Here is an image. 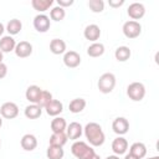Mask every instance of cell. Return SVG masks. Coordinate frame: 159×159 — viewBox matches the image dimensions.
I'll return each mask as SVG.
<instances>
[{
	"instance_id": "7402d4cb",
	"label": "cell",
	"mask_w": 159,
	"mask_h": 159,
	"mask_svg": "<svg viewBox=\"0 0 159 159\" xmlns=\"http://www.w3.org/2000/svg\"><path fill=\"white\" fill-rule=\"evenodd\" d=\"M130 55H132V51H130V48H129L128 46H119V47H117L116 51H114V57H116V60L119 61V62H125V61H128L129 57H130Z\"/></svg>"
},
{
	"instance_id": "484cf974",
	"label": "cell",
	"mask_w": 159,
	"mask_h": 159,
	"mask_svg": "<svg viewBox=\"0 0 159 159\" xmlns=\"http://www.w3.org/2000/svg\"><path fill=\"white\" fill-rule=\"evenodd\" d=\"M68 138L66 133H52L50 137V145H56V147H63L67 143Z\"/></svg>"
},
{
	"instance_id": "f546056e",
	"label": "cell",
	"mask_w": 159,
	"mask_h": 159,
	"mask_svg": "<svg viewBox=\"0 0 159 159\" xmlns=\"http://www.w3.org/2000/svg\"><path fill=\"white\" fill-rule=\"evenodd\" d=\"M66 16V11L61 6H55L50 10V17L53 21H62Z\"/></svg>"
},
{
	"instance_id": "7bdbcfd3",
	"label": "cell",
	"mask_w": 159,
	"mask_h": 159,
	"mask_svg": "<svg viewBox=\"0 0 159 159\" xmlns=\"http://www.w3.org/2000/svg\"><path fill=\"white\" fill-rule=\"evenodd\" d=\"M0 147H1V140H0Z\"/></svg>"
},
{
	"instance_id": "3957f363",
	"label": "cell",
	"mask_w": 159,
	"mask_h": 159,
	"mask_svg": "<svg viewBox=\"0 0 159 159\" xmlns=\"http://www.w3.org/2000/svg\"><path fill=\"white\" fill-rule=\"evenodd\" d=\"M97 87L99 89V92L107 94L111 93L114 87H116V76L112 72H106L102 76H99L98 82H97Z\"/></svg>"
},
{
	"instance_id": "8d00e7d4",
	"label": "cell",
	"mask_w": 159,
	"mask_h": 159,
	"mask_svg": "<svg viewBox=\"0 0 159 159\" xmlns=\"http://www.w3.org/2000/svg\"><path fill=\"white\" fill-rule=\"evenodd\" d=\"M4 31H5V26L2 25V22H0V36H2Z\"/></svg>"
},
{
	"instance_id": "e575fe53",
	"label": "cell",
	"mask_w": 159,
	"mask_h": 159,
	"mask_svg": "<svg viewBox=\"0 0 159 159\" xmlns=\"http://www.w3.org/2000/svg\"><path fill=\"white\" fill-rule=\"evenodd\" d=\"M6 75H7V66L2 62V63H0V80L4 78Z\"/></svg>"
},
{
	"instance_id": "cb8c5ba5",
	"label": "cell",
	"mask_w": 159,
	"mask_h": 159,
	"mask_svg": "<svg viewBox=\"0 0 159 159\" xmlns=\"http://www.w3.org/2000/svg\"><path fill=\"white\" fill-rule=\"evenodd\" d=\"M104 53V45L101 42H93L87 48V55L89 57H101Z\"/></svg>"
},
{
	"instance_id": "d6986e66",
	"label": "cell",
	"mask_w": 159,
	"mask_h": 159,
	"mask_svg": "<svg viewBox=\"0 0 159 159\" xmlns=\"http://www.w3.org/2000/svg\"><path fill=\"white\" fill-rule=\"evenodd\" d=\"M129 153L133 154L134 157H137L138 159H143L147 155V147L144 143L142 142H135L130 145L129 148Z\"/></svg>"
},
{
	"instance_id": "d4e9b609",
	"label": "cell",
	"mask_w": 159,
	"mask_h": 159,
	"mask_svg": "<svg viewBox=\"0 0 159 159\" xmlns=\"http://www.w3.org/2000/svg\"><path fill=\"white\" fill-rule=\"evenodd\" d=\"M86 99L83 98H75L70 102L68 104V109L71 113H81L84 108H86Z\"/></svg>"
},
{
	"instance_id": "83f0119b",
	"label": "cell",
	"mask_w": 159,
	"mask_h": 159,
	"mask_svg": "<svg viewBox=\"0 0 159 159\" xmlns=\"http://www.w3.org/2000/svg\"><path fill=\"white\" fill-rule=\"evenodd\" d=\"M46 155L48 159H62L65 155V152L62 147H56V145H48L46 150Z\"/></svg>"
},
{
	"instance_id": "d590c367",
	"label": "cell",
	"mask_w": 159,
	"mask_h": 159,
	"mask_svg": "<svg viewBox=\"0 0 159 159\" xmlns=\"http://www.w3.org/2000/svg\"><path fill=\"white\" fill-rule=\"evenodd\" d=\"M124 159H138L137 157H134L133 154H130V153H128V154H125V157H124Z\"/></svg>"
},
{
	"instance_id": "ffe728a7",
	"label": "cell",
	"mask_w": 159,
	"mask_h": 159,
	"mask_svg": "<svg viewBox=\"0 0 159 159\" xmlns=\"http://www.w3.org/2000/svg\"><path fill=\"white\" fill-rule=\"evenodd\" d=\"M50 127H51L52 133H63V132H66L67 123H66V119L65 118H62V117H55L51 120Z\"/></svg>"
},
{
	"instance_id": "60d3db41",
	"label": "cell",
	"mask_w": 159,
	"mask_h": 159,
	"mask_svg": "<svg viewBox=\"0 0 159 159\" xmlns=\"http://www.w3.org/2000/svg\"><path fill=\"white\" fill-rule=\"evenodd\" d=\"M1 125H2V118H1V116H0V128H1Z\"/></svg>"
},
{
	"instance_id": "d6a6232c",
	"label": "cell",
	"mask_w": 159,
	"mask_h": 159,
	"mask_svg": "<svg viewBox=\"0 0 159 159\" xmlns=\"http://www.w3.org/2000/svg\"><path fill=\"white\" fill-rule=\"evenodd\" d=\"M73 0H57V6H61V7H68L71 5H73Z\"/></svg>"
},
{
	"instance_id": "9c48e42d",
	"label": "cell",
	"mask_w": 159,
	"mask_h": 159,
	"mask_svg": "<svg viewBox=\"0 0 159 159\" xmlns=\"http://www.w3.org/2000/svg\"><path fill=\"white\" fill-rule=\"evenodd\" d=\"M112 129L118 135H124L129 130V122L124 117H117L112 123Z\"/></svg>"
},
{
	"instance_id": "4fadbf2b",
	"label": "cell",
	"mask_w": 159,
	"mask_h": 159,
	"mask_svg": "<svg viewBox=\"0 0 159 159\" xmlns=\"http://www.w3.org/2000/svg\"><path fill=\"white\" fill-rule=\"evenodd\" d=\"M83 133V127L78 122H71L66 128V135L71 140H77Z\"/></svg>"
},
{
	"instance_id": "ac0fdd59",
	"label": "cell",
	"mask_w": 159,
	"mask_h": 159,
	"mask_svg": "<svg viewBox=\"0 0 159 159\" xmlns=\"http://www.w3.org/2000/svg\"><path fill=\"white\" fill-rule=\"evenodd\" d=\"M15 46H16V41L14 40L12 36L7 35V36H2L0 39V51L2 53L14 51L15 50Z\"/></svg>"
},
{
	"instance_id": "7c38bea8",
	"label": "cell",
	"mask_w": 159,
	"mask_h": 159,
	"mask_svg": "<svg viewBox=\"0 0 159 159\" xmlns=\"http://www.w3.org/2000/svg\"><path fill=\"white\" fill-rule=\"evenodd\" d=\"M15 55L20 58H26L32 53V45L27 41H20L15 46Z\"/></svg>"
},
{
	"instance_id": "6da1fadb",
	"label": "cell",
	"mask_w": 159,
	"mask_h": 159,
	"mask_svg": "<svg viewBox=\"0 0 159 159\" xmlns=\"http://www.w3.org/2000/svg\"><path fill=\"white\" fill-rule=\"evenodd\" d=\"M83 133L92 147H101L106 140V135L102 127L96 122L87 123L83 128Z\"/></svg>"
},
{
	"instance_id": "74e56055",
	"label": "cell",
	"mask_w": 159,
	"mask_h": 159,
	"mask_svg": "<svg viewBox=\"0 0 159 159\" xmlns=\"http://www.w3.org/2000/svg\"><path fill=\"white\" fill-rule=\"evenodd\" d=\"M106 159H119V157L114 154V155H108V157H107Z\"/></svg>"
},
{
	"instance_id": "ba28073f",
	"label": "cell",
	"mask_w": 159,
	"mask_h": 159,
	"mask_svg": "<svg viewBox=\"0 0 159 159\" xmlns=\"http://www.w3.org/2000/svg\"><path fill=\"white\" fill-rule=\"evenodd\" d=\"M127 14L130 19L137 21L145 15V7L142 2H132L127 9Z\"/></svg>"
},
{
	"instance_id": "603a6c76",
	"label": "cell",
	"mask_w": 159,
	"mask_h": 159,
	"mask_svg": "<svg viewBox=\"0 0 159 159\" xmlns=\"http://www.w3.org/2000/svg\"><path fill=\"white\" fill-rule=\"evenodd\" d=\"M25 117L29 119H37L42 114V108L39 107L37 104H29L25 107Z\"/></svg>"
},
{
	"instance_id": "30bf717a",
	"label": "cell",
	"mask_w": 159,
	"mask_h": 159,
	"mask_svg": "<svg viewBox=\"0 0 159 159\" xmlns=\"http://www.w3.org/2000/svg\"><path fill=\"white\" fill-rule=\"evenodd\" d=\"M63 63L68 68H76L81 65V56L76 51H67L63 55Z\"/></svg>"
},
{
	"instance_id": "836d02e7",
	"label": "cell",
	"mask_w": 159,
	"mask_h": 159,
	"mask_svg": "<svg viewBox=\"0 0 159 159\" xmlns=\"http://www.w3.org/2000/svg\"><path fill=\"white\" fill-rule=\"evenodd\" d=\"M108 4L111 7H119L124 4V0H109Z\"/></svg>"
},
{
	"instance_id": "f1b7e54d",
	"label": "cell",
	"mask_w": 159,
	"mask_h": 159,
	"mask_svg": "<svg viewBox=\"0 0 159 159\" xmlns=\"http://www.w3.org/2000/svg\"><path fill=\"white\" fill-rule=\"evenodd\" d=\"M31 5L39 12H43V11L48 10L53 5V0H32Z\"/></svg>"
},
{
	"instance_id": "277c9868",
	"label": "cell",
	"mask_w": 159,
	"mask_h": 159,
	"mask_svg": "<svg viewBox=\"0 0 159 159\" xmlns=\"http://www.w3.org/2000/svg\"><path fill=\"white\" fill-rule=\"evenodd\" d=\"M127 96L134 102H140L145 96V86L142 82L129 83L127 87Z\"/></svg>"
},
{
	"instance_id": "2e32d148",
	"label": "cell",
	"mask_w": 159,
	"mask_h": 159,
	"mask_svg": "<svg viewBox=\"0 0 159 159\" xmlns=\"http://www.w3.org/2000/svg\"><path fill=\"white\" fill-rule=\"evenodd\" d=\"M41 92H42V89H41L39 86L32 84V86H29V87H27V89H26V92H25V97H26V99H27L30 103L36 104L37 101H39V98H40Z\"/></svg>"
},
{
	"instance_id": "4dcf8cb0",
	"label": "cell",
	"mask_w": 159,
	"mask_h": 159,
	"mask_svg": "<svg viewBox=\"0 0 159 159\" xmlns=\"http://www.w3.org/2000/svg\"><path fill=\"white\" fill-rule=\"evenodd\" d=\"M53 98H52V94L48 92V91H43L42 89V92H41V94H40V98H39V101H37V106L39 107H41V108H45L51 101H52Z\"/></svg>"
},
{
	"instance_id": "b9f144b4",
	"label": "cell",
	"mask_w": 159,
	"mask_h": 159,
	"mask_svg": "<svg viewBox=\"0 0 159 159\" xmlns=\"http://www.w3.org/2000/svg\"><path fill=\"white\" fill-rule=\"evenodd\" d=\"M148 159H159V157H150V158H148Z\"/></svg>"
},
{
	"instance_id": "52a82bcc",
	"label": "cell",
	"mask_w": 159,
	"mask_h": 159,
	"mask_svg": "<svg viewBox=\"0 0 159 159\" xmlns=\"http://www.w3.org/2000/svg\"><path fill=\"white\" fill-rule=\"evenodd\" d=\"M51 26V21L50 17L45 14H39L34 17V27L37 32H47L50 30Z\"/></svg>"
},
{
	"instance_id": "5bb4252c",
	"label": "cell",
	"mask_w": 159,
	"mask_h": 159,
	"mask_svg": "<svg viewBox=\"0 0 159 159\" xmlns=\"http://www.w3.org/2000/svg\"><path fill=\"white\" fill-rule=\"evenodd\" d=\"M127 149H128V142H127V139L123 138L122 135L117 137V138L112 142V150H113V153H114L116 155L119 157V155L124 154V153L127 152Z\"/></svg>"
},
{
	"instance_id": "1f68e13d",
	"label": "cell",
	"mask_w": 159,
	"mask_h": 159,
	"mask_svg": "<svg viewBox=\"0 0 159 159\" xmlns=\"http://www.w3.org/2000/svg\"><path fill=\"white\" fill-rule=\"evenodd\" d=\"M88 7L92 12H102L104 10V2L103 0H89Z\"/></svg>"
},
{
	"instance_id": "7a4b0ae2",
	"label": "cell",
	"mask_w": 159,
	"mask_h": 159,
	"mask_svg": "<svg viewBox=\"0 0 159 159\" xmlns=\"http://www.w3.org/2000/svg\"><path fill=\"white\" fill-rule=\"evenodd\" d=\"M71 152L77 159H91L96 154L94 149L82 140H75L71 147Z\"/></svg>"
},
{
	"instance_id": "44dd1931",
	"label": "cell",
	"mask_w": 159,
	"mask_h": 159,
	"mask_svg": "<svg viewBox=\"0 0 159 159\" xmlns=\"http://www.w3.org/2000/svg\"><path fill=\"white\" fill-rule=\"evenodd\" d=\"M50 51L53 55H62L66 52V42L61 39H53L50 42Z\"/></svg>"
},
{
	"instance_id": "5b68a950",
	"label": "cell",
	"mask_w": 159,
	"mask_h": 159,
	"mask_svg": "<svg viewBox=\"0 0 159 159\" xmlns=\"http://www.w3.org/2000/svg\"><path fill=\"white\" fill-rule=\"evenodd\" d=\"M122 31L127 39H135L142 34V25L138 21L129 20L123 24Z\"/></svg>"
},
{
	"instance_id": "e0dca14e",
	"label": "cell",
	"mask_w": 159,
	"mask_h": 159,
	"mask_svg": "<svg viewBox=\"0 0 159 159\" xmlns=\"http://www.w3.org/2000/svg\"><path fill=\"white\" fill-rule=\"evenodd\" d=\"M45 109H46V113L48 116H51V117H58V114L62 113V111H63V104L58 99H52L45 107Z\"/></svg>"
},
{
	"instance_id": "f35d334b",
	"label": "cell",
	"mask_w": 159,
	"mask_h": 159,
	"mask_svg": "<svg viewBox=\"0 0 159 159\" xmlns=\"http://www.w3.org/2000/svg\"><path fill=\"white\" fill-rule=\"evenodd\" d=\"M2 60H4V53L0 51V63H2Z\"/></svg>"
},
{
	"instance_id": "8992f818",
	"label": "cell",
	"mask_w": 159,
	"mask_h": 159,
	"mask_svg": "<svg viewBox=\"0 0 159 159\" xmlns=\"http://www.w3.org/2000/svg\"><path fill=\"white\" fill-rule=\"evenodd\" d=\"M0 116L5 119H14L19 116V107L14 102H5L0 107Z\"/></svg>"
},
{
	"instance_id": "ab89813d",
	"label": "cell",
	"mask_w": 159,
	"mask_h": 159,
	"mask_svg": "<svg viewBox=\"0 0 159 159\" xmlns=\"http://www.w3.org/2000/svg\"><path fill=\"white\" fill-rule=\"evenodd\" d=\"M91 159H101V157H99L98 154H94V155H93V157H92Z\"/></svg>"
},
{
	"instance_id": "9a60e30c",
	"label": "cell",
	"mask_w": 159,
	"mask_h": 159,
	"mask_svg": "<svg viewBox=\"0 0 159 159\" xmlns=\"http://www.w3.org/2000/svg\"><path fill=\"white\" fill-rule=\"evenodd\" d=\"M20 144H21V148L26 152H32L34 149H36L37 147V138L34 135V134H25L22 135L21 140H20Z\"/></svg>"
},
{
	"instance_id": "4316f807",
	"label": "cell",
	"mask_w": 159,
	"mask_h": 159,
	"mask_svg": "<svg viewBox=\"0 0 159 159\" xmlns=\"http://www.w3.org/2000/svg\"><path fill=\"white\" fill-rule=\"evenodd\" d=\"M22 29V24L19 19H11L7 25H6V31L9 32L10 36H14V35H17Z\"/></svg>"
},
{
	"instance_id": "8fae6325",
	"label": "cell",
	"mask_w": 159,
	"mask_h": 159,
	"mask_svg": "<svg viewBox=\"0 0 159 159\" xmlns=\"http://www.w3.org/2000/svg\"><path fill=\"white\" fill-rule=\"evenodd\" d=\"M83 36L86 40L92 41V42H97V40L101 37V29L98 25L96 24H89L84 27L83 31Z\"/></svg>"
}]
</instances>
